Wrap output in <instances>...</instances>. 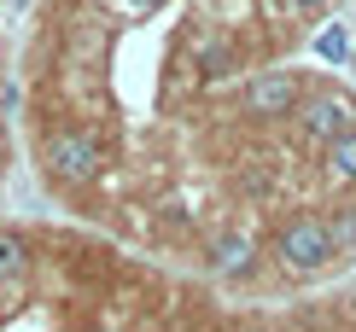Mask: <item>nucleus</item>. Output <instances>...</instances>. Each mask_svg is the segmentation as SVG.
Segmentation results:
<instances>
[{"instance_id": "obj_6", "label": "nucleus", "mask_w": 356, "mask_h": 332, "mask_svg": "<svg viewBox=\"0 0 356 332\" xmlns=\"http://www.w3.org/2000/svg\"><path fill=\"white\" fill-rule=\"evenodd\" d=\"M327 163H333V175H339V181H356V128L345 134V140H333V146H327Z\"/></svg>"}, {"instance_id": "obj_8", "label": "nucleus", "mask_w": 356, "mask_h": 332, "mask_svg": "<svg viewBox=\"0 0 356 332\" xmlns=\"http://www.w3.org/2000/svg\"><path fill=\"white\" fill-rule=\"evenodd\" d=\"M327 239H333V256L356 245V210H339V216L327 222Z\"/></svg>"}, {"instance_id": "obj_3", "label": "nucleus", "mask_w": 356, "mask_h": 332, "mask_svg": "<svg viewBox=\"0 0 356 332\" xmlns=\"http://www.w3.org/2000/svg\"><path fill=\"white\" fill-rule=\"evenodd\" d=\"M304 128H309V140H345V134L356 128V105L350 99H339V94H316L304 105Z\"/></svg>"}, {"instance_id": "obj_4", "label": "nucleus", "mask_w": 356, "mask_h": 332, "mask_svg": "<svg viewBox=\"0 0 356 332\" xmlns=\"http://www.w3.org/2000/svg\"><path fill=\"white\" fill-rule=\"evenodd\" d=\"M47 163H53V175H65V181H88L99 169V146L88 140V134H53Z\"/></svg>"}, {"instance_id": "obj_12", "label": "nucleus", "mask_w": 356, "mask_h": 332, "mask_svg": "<svg viewBox=\"0 0 356 332\" xmlns=\"http://www.w3.org/2000/svg\"><path fill=\"white\" fill-rule=\"evenodd\" d=\"M292 6H304V12H316V6H327V0H292Z\"/></svg>"}, {"instance_id": "obj_10", "label": "nucleus", "mask_w": 356, "mask_h": 332, "mask_svg": "<svg viewBox=\"0 0 356 332\" xmlns=\"http://www.w3.org/2000/svg\"><path fill=\"white\" fill-rule=\"evenodd\" d=\"M199 70H204L211 82H216V76H228V70H234V53H228V47H216V41H211V47L199 53Z\"/></svg>"}, {"instance_id": "obj_1", "label": "nucleus", "mask_w": 356, "mask_h": 332, "mask_svg": "<svg viewBox=\"0 0 356 332\" xmlns=\"http://www.w3.org/2000/svg\"><path fill=\"white\" fill-rule=\"evenodd\" d=\"M275 256H280V268H286V274H316V268H327V256H333L327 222L292 216L286 228H280V239H275Z\"/></svg>"}, {"instance_id": "obj_5", "label": "nucleus", "mask_w": 356, "mask_h": 332, "mask_svg": "<svg viewBox=\"0 0 356 332\" xmlns=\"http://www.w3.org/2000/svg\"><path fill=\"white\" fill-rule=\"evenodd\" d=\"M316 58H327V65H345L350 58V35H345V24H327L316 35Z\"/></svg>"}, {"instance_id": "obj_2", "label": "nucleus", "mask_w": 356, "mask_h": 332, "mask_svg": "<svg viewBox=\"0 0 356 332\" xmlns=\"http://www.w3.org/2000/svg\"><path fill=\"white\" fill-rule=\"evenodd\" d=\"M245 111L251 117H292L298 111V76L292 70H269L245 88Z\"/></svg>"}, {"instance_id": "obj_11", "label": "nucleus", "mask_w": 356, "mask_h": 332, "mask_svg": "<svg viewBox=\"0 0 356 332\" xmlns=\"http://www.w3.org/2000/svg\"><path fill=\"white\" fill-rule=\"evenodd\" d=\"M123 6H129V12H158L164 0H123Z\"/></svg>"}, {"instance_id": "obj_9", "label": "nucleus", "mask_w": 356, "mask_h": 332, "mask_svg": "<svg viewBox=\"0 0 356 332\" xmlns=\"http://www.w3.org/2000/svg\"><path fill=\"white\" fill-rule=\"evenodd\" d=\"M24 274V245L12 233H0V280H18Z\"/></svg>"}, {"instance_id": "obj_7", "label": "nucleus", "mask_w": 356, "mask_h": 332, "mask_svg": "<svg viewBox=\"0 0 356 332\" xmlns=\"http://www.w3.org/2000/svg\"><path fill=\"white\" fill-rule=\"evenodd\" d=\"M216 268H222V274H245V268H251V245H245V239H228V245L216 251Z\"/></svg>"}]
</instances>
